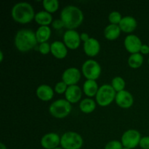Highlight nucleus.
I'll list each match as a JSON object with an SVG mask.
<instances>
[{"instance_id":"nucleus-21","label":"nucleus","mask_w":149,"mask_h":149,"mask_svg":"<svg viewBox=\"0 0 149 149\" xmlns=\"http://www.w3.org/2000/svg\"><path fill=\"white\" fill-rule=\"evenodd\" d=\"M121 29L119 25L109 24L105 28L104 36L108 40L113 41L118 39L121 34Z\"/></svg>"},{"instance_id":"nucleus-14","label":"nucleus","mask_w":149,"mask_h":149,"mask_svg":"<svg viewBox=\"0 0 149 149\" xmlns=\"http://www.w3.org/2000/svg\"><path fill=\"white\" fill-rule=\"evenodd\" d=\"M84 52L87 56L95 57L100 52V45L97 39L91 38L88 41L85 42L83 45Z\"/></svg>"},{"instance_id":"nucleus-38","label":"nucleus","mask_w":149,"mask_h":149,"mask_svg":"<svg viewBox=\"0 0 149 149\" xmlns=\"http://www.w3.org/2000/svg\"><path fill=\"white\" fill-rule=\"evenodd\" d=\"M122 149H130V148H125V147H123V148Z\"/></svg>"},{"instance_id":"nucleus-23","label":"nucleus","mask_w":149,"mask_h":149,"mask_svg":"<svg viewBox=\"0 0 149 149\" xmlns=\"http://www.w3.org/2000/svg\"><path fill=\"white\" fill-rule=\"evenodd\" d=\"M96 103L90 97L84 98L81 100L79 103V109L84 113H91L95 110Z\"/></svg>"},{"instance_id":"nucleus-32","label":"nucleus","mask_w":149,"mask_h":149,"mask_svg":"<svg viewBox=\"0 0 149 149\" xmlns=\"http://www.w3.org/2000/svg\"><path fill=\"white\" fill-rule=\"evenodd\" d=\"M52 26L53 29H56V30H59V29H63L64 27V23L61 20V19H57L52 21Z\"/></svg>"},{"instance_id":"nucleus-10","label":"nucleus","mask_w":149,"mask_h":149,"mask_svg":"<svg viewBox=\"0 0 149 149\" xmlns=\"http://www.w3.org/2000/svg\"><path fill=\"white\" fill-rule=\"evenodd\" d=\"M81 79V71L75 67H71L63 71L62 74V81L68 86L77 85Z\"/></svg>"},{"instance_id":"nucleus-36","label":"nucleus","mask_w":149,"mask_h":149,"mask_svg":"<svg viewBox=\"0 0 149 149\" xmlns=\"http://www.w3.org/2000/svg\"><path fill=\"white\" fill-rule=\"evenodd\" d=\"M3 58H4V55H3L2 51H0V62H2Z\"/></svg>"},{"instance_id":"nucleus-5","label":"nucleus","mask_w":149,"mask_h":149,"mask_svg":"<svg viewBox=\"0 0 149 149\" xmlns=\"http://www.w3.org/2000/svg\"><path fill=\"white\" fill-rule=\"evenodd\" d=\"M71 111V105L65 99H58L51 103L49 107L50 115L56 119H63Z\"/></svg>"},{"instance_id":"nucleus-25","label":"nucleus","mask_w":149,"mask_h":149,"mask_svg":"<svg viewBox=\"0 0 149 149\" xmlns=\"http://www.w3.org/2000/svg\"><path fill=\"white\" fill-rule=\"evenodd\" d=\"M42 5L45 11L49 13H55L59 8V1L58 0H44Z\"/></svg>"},{"instance_id":"nucleus-1","label":"nucleus","mask_w":149,"mask_h":149,"mask_svg":"<svg viewBox=\"0 0 149 149\" xmlns=\"http://www.w3.org/2000/svg\"><path fill=\"white\" fill-rule=\"evenodd\" d=\"M61 19L63 22L64 27L68 30H74L83 23L84 14L79 7L68 5L61 11Z\"/></svg>"},{"instance_id":"nucleus-15","label":"nucleus","mask_w":149,"mask_h":149,"mask_svg":"<svg viewBox=\"0 0 149 149\" xmlns=\"http://www.w3.org/2000/svg\"><path fill=\"white\" fill-rule=\"evenodd\" d=\"M82 96V91L79 86H68L66 92L65 93V97L67 101L70 103H76L79 101Z\"/></svg>"},{"instance_id":"nucleus-35","label":"nucleus","mask_w":149,"mask_h":149,"mask_svg":"<svg viewBox=\"0 0 149 149\" xmlns=\"http://www.w3.org/2000/svg\"><path fill=\"white\" fill-rule=\"evenodd\" d=\"M0 149H7V148L3 143H0Z\"/></svg>"},{"instance_id":"nucleus-41","label":"nucleus","mask_w":149,"mask_h":149,"mask_svg":"<svg viewBox=\"0 0 149 149\" xmlns=\"http://www.w3.org/2000/svg\"><path fill=\"white\" fill-rule=\"evenodd\" d=\"M148 45H149V44H148Z\"/></svg>"},{"instance_id":"nucleus-9","label":"nucleus","mask_w":149,"mask_h":149,"mask_svg":"<svg viewBox=\"0 0 149 149\" xmlns=\"http://www.w3.org/2000/svg\"><path fill=\"white\" fill-rule=\"evenodd\" d=\"M63 43L70 49H77L81 45L80 34L76 30H67L64 33Z\"/></svg>"},{"instance_id":"nucleus-3","label":"nucleus","mask_w":149,"mask_h":149,"mask_svg":"<svg viewBox=\"0 0 149 149\" xmlns=\"http://www.w3.org/2000/svg\"><path fill=\"white\" fill-rule=\"evenodd\" d=\"M35 13L33 7L28 2H18L13 5L11 15L13 20L20 24H26L34 19Z\"/></svg>"},{"instance_id":"nucleus-7","label":"nucleus","mask_w":149,"mask_h":149,"mask_svg":"<svg viewBox=\"0 0 149 149\" xmlns=\"http://www.w3.org/2000/svg\"><path fill=\"white\" fill-rule=\"evenodd\" d=\"M81 73L87 80L96 81L101 74V67L99 63L95 60H87L82 64Z\"/></svg>"},{"instance_id":"nucleus-24","label":"nucleus","mask_w":149,"mask_h":149,"mask_svg":"<svg viewBox=\"0 0 149 149\" xmlns=\"http://www.w3.org/2000/svg\"><path fill=\"white\" fill-rule=\"evenodd\" d=\"M143 57L142 54L138 53L131 54L128 58V65L132 68H138L143 63Z\"/></svg>"},{"instance_id":"nucleus-33","label":"nucleus","mask_w":149,"mask_h":149,"mask_svg":"<svg viewBox=\"0 0 149 149\" xmlns=\"http://www.w3.org/2000/svg\"><path fill=\"white\" fill-rule=\"evenodd\" d=\"M80 39H81V41H82L84 43L85 42L88 41L90 39V37L88 33H85V32H83V33H80Z\"/></svg>"},{"instance_id":"nucleus-40","label":"nucleus","mask_w":149,"mask_h":149,"mask_svg":"<svg viewBox=\"0 0 149 149\" xmlns=\"http://www.w3.org/2000/svg\"><path fill=\"white\" fill-rule=\"evenodd\" d=\"M25 149H26V148H25Z\"/></svg>"},{"instance_id":"nucleus-4","label":"nucleus","mask_w":149,"mask_h":149,"mask_svg":"<svg viewBox=\"0 0 149 149\" xmlns=\"http://www.w3.org/2000/svg\"><path fill=\"white\" fill-rule=\"evenodd\" d=\"M116 93H117L111 84H103L99 87L95 96L96 103L102 107L109 106L113 100H115Z\"/></svg>"},{"instance_id":"nucleus-8","label":"nucleus","mask_w":149,"mask_h":149,"mask_svg":"<svg viewBox=\"0 0 149 149\" xmlns=\"http://www.w3.org/2000/svg\"><path fill=\"white\" fill-rule=\"evenodd\" d=\"M141 140V135L136 130L130 129L125 131L121 138L123 147L132 149L139 146Z\"/></svg>"},{"instance_id":"nucleus-20","label":"nucleus","mask_w":149,"mask_h":149,"mask_svg":"<svg viewBox=\"0 0 149 149\" xmlns=\"http://www.w3.org/2000/svg\"><path fill=\"white\" fill-rule=\"evenodd\" d=\"M99 87L96 81L87 79L83 84V93L89 97H94L97 95Z\"/></svg>"},{"instance_id":"nucleus-34","label":"nucleus","mask_w":149,"mask_h":149,"mask_svg":"<svg viewBox=\"0 0 149 149\" xmlns=\"http://www.w3.org/2000/svg\"><path fill=\"white\" fill-rule=\"evenodd\" d=\"M141 54H143V55H147L149 53V45H143L142 47L141 48Z\"/></svg>"},{"instance_id":"nucleus-30","label":"nucleus","mask_w":149,"mask_h":149,"mask_svg":"<svg viewBox=\"0 0 149 149\" xmlns=\"http://www.w3.org/2000/svg\"><path fill=\"white\" fill-rule=\"evenodd\" d=\"M39 51L42 55H47L51 52V45H49L48 42L40 44L39 46Z\"/></svg>"},{"instance_id":"nucleus-26","label":"nucleus","mask_w":149,"mask_h":149,"mask_svg":"<svg viewBox=\"0 0 149 149\" xmlns=\"http://www.w3.org/2000/svg\"><path fill=\"white\" fill-rule=\"evenodd\" d=\"M111 85L112 86V87L114 89L116 93H119L122 90H125L126 83H125V79L122 77H116L112 79Z\"/></svg>"},{"instance_id":"nucleus-29","label":"nucleus","mask_w":149,"mask_h":149,"mask_svg":"<svg viewBox=\"0 0 149 149\" xmlns=\"http://www.w3.org/2000/svg\"><path fill=\"white\" fill-rule=\"evenodd\" d=\"M123 148V145H122V142L119 141H109V143H106L104 149H122Z\"/></svg>"},{"instance_id":"nucleus-19","label":"nucleus","mask_w":149,"mask_h":149,"mask_svg":"<svg viewBox=\"0 0 149 149\" xmlns=\"http://www.w3.org/2000/svg\"><path fill=\"white\" fill-rule=\"evenodd\" d=\"M34 20L40 26H49L52 23V16L48 12L42 10L36 13Z\"/></svg>"},{"instance_id":"nucleus-28","label":"nucleus","mask_w":149,"mask_h":149,"mask_svg":"<svg viewBox=\"0 0 149 149\" xmlns=\"http://www.w3.org/2000/svg\"><path fill=\"white\" fill-rule=\"evenodd\" d=\"M68 86L64 81H58L54 87V91L58 94H65Z\"/></svg>"},{"instance_id":"nucleus-2","label":"nucleus","mask_w":149,"mask_h":149,"mask_svg":"<svg viewBox=\"0 0 149 149\" xmlns=\"http://www.w3.org/2000/svg\"><path fill=\"white\" fill-rule=\"evenodd\" d=\"M38 42L36 33L31 29H22L17 31L15 36V47L21 52H26L33 49Z\"/></svg>"},{"instance_id":"nucleus-13","label":"nucleus","mask_w":149,"mask_h":149,"mask_svg":"<svg viewBox=\"0 0 149 149\" xmlns=\"http://www.w3.org/2000/svg\"><path fill=\"white\" fill-rule=\"evenodd\" d=\"M115 101L120 108L129 109L133 105L134 97L129 91L125 90L116 93Z\"/></svg>"},{"instance_id":"nucleus-17","label":"nucleus","mask_w":149,"mask_h":149,"mask_svg":"<svg viewBox=\"0 0 149 149\" xmlns=\"http://www.w3.org/2000/svg\"><path fill=\"white\" fill-rule=\"evenodd\" d=\"M137 26L136 19L132 16H125L119 24L121 31L125 33H132L136 29Z\"/></svg>"},{"instance_id":"nucleus-39","label":"nucleus","mask_w":149,"mask_h":149,"mask_svg":"<svg viewBox=\"0 0 149 149\" xmlns=\"http://www.w3.org/2000/svg\"><path fill=\"white\" fill-rule=\"evenodd\" d=\"M148 65H149V58H148Z\"/></svg>"},{"instance_id":"nucleus-18","label":"nucleus","mask_w":149,"mask_h":149,"mask_svg":"<svg viewBox=\"0 0 149 149\" xmlns=\"http://www.w3.org/2000/svg\"><path fill=\"white\" fill-rule=\"evenodd\" d=\"M36 96L42 101H49L54 97V90L47 84H41L36 88Z\"/></svg>"},{"instance_id":"nucleus-11","label":"nucleus","mask_w":149,"mask_h":149,"mask_svg":"<svg viewBox=\"0 0 149 149\" xmlns=\"http://www.w3.org/2000/svg\"><path fill=\"white\" fill-rule=\"evenodd\" d=\"M124 45L128 52L131 54L138 53L141 51L143 44L141 39L138 36L130 34L125 37L124 40Z\"/></svg>"},{"instance_id":"nucleus-6","label":"nucleus","mask_w":149,"mask_h":149,"mask_svg":"<svg viewBox=\"0 0 149 149\" xmlns=\"http://www.w3.org/2000/svg\"><path fill=\"white\" fill-rule=\"evenodd\" d=\"M83 143L82 137L76 132H66L61 137V146L63 149H80Z\"/></svg>"},{"instance_id":"nucleus-12","label":"nucleus","mask_w":149,"mask_h":149,"mask_svg":"<svg viewBox=\"0 0 149 149\" xmlns=\"http://www.w3.org/2000/svg\"><path fill=\"white\" fill-rule=\"evenodd\" d=\"M40 143L45 149H54L61 145V137L56 132H49L42 137Z\"/></svg>"},{"instance_id":"nucleus-37","label":"nucleus","mask_w":149,"mask_h":149,"mask_svg":"<svg viewBox=\"0 0 149 149\" xmlns=\"http://www.w3.org/2000/svg\"><path fill=\"white\" fill-rule=\"evenodd\" d=\"M54 149H63V148H61V147H57V148H54Z\"/></svg>"},{"instance_id":"nucleus-31","label":"nucleus","mask_w":149,"mask_h":149,"mask_svg":"<svg viewBox=\"0 0 149 149\" xmlns=\"http://www.w3.org/2000/svg\"><path fill=\"white\" fill-rule=\"evenodd\" d=\"M139 146L142 149H149V136L141 138Z\"/></svg>"},{"instance_id":"nucleus-16","label":"nucleus","mask_w":149,"mask_h":149,"mask_svg":"<svg viewBox=\"0 0 149 149\" xmlns=\"http://www.w3.org/2000/svg\"><path fill=\"white\" fill-rule=\"evenodd\" d=\"M51 53L58 59H64L68 55V48L63 42L55 41L51 44Z\"/></svg>"},{"instance_id":"nucleus-27","label":"nucleus","mask_w":149,"mask_h":149,"mask_svg":"<svg viewBox=\"0 0 149 149\" xmlns=\"http://www.w3.org/2000/svg\"><path fill=\"white\" fill-rule=\"evenodd\" d=\"M122 16L119 12L113 11L109 14V20L111 23V24L119 25L122 19Z\"/></svg>"},{"instance_id":"nucleus-22","label":"nucleus","mask_w":149,"mask_h":149,"mask_svg":"<svg viewBox=\"0 0 149 149\" xmlns=\"http://www.w3.org/2000/svg\"><path fill=\"white\" fill-rule=\"evenodd\" d=\"M35 33L38 43L42 44L47 42L51 36L52 31L49 26H39Z\"/></svg>"}]
</instances>
